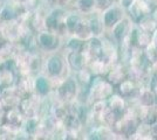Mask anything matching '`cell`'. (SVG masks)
Segmentation results:
<instances>
[{
	"mask_svg": "<svg viewBox=\"0 0 157 140\" xmlns=\"http://www.w3.org/2000/svg\"><path fill=\"white\" fill-rule=\"evenodd\" d=\"M114 88L103 76H94L88 89L86 104L89 106L98 100H107L114 93Z\"/></svg>",
	"mask_w": 157,
	"mask_h": 140,
	"instance_id": "2",
	"label": "cell"
},
{
	"mask_svg": "<svg viewBox=\"0 0 157 140\" xmlns=\"http://www.w3.org/2000/svg\"><path fill=\"white\" fill-rule=\"evenodd\" d=\"M40 126V117H33V118H26L22 130L28 138H35Z\"/></svg>",
	"mask_w": 157,
	"mask_h": 140,
	"instance_id": "23",
	"label": "cell"
},
{
	"mask_svg": "<svg viewBox=\"0 0 157 140\" xmlns=\"http://www.w3.org/2000/svg\"><path fill=\"white\" fill-rule=\"evenodd\" d=\"M107 104L118 116H123L129 109L127 99L124 97H122L121 95H118V93H113L110 97L107 99Z\"/></svg>",
	"mask_w": 157,
	"mask_h": 140,
	"instance_id": "15",
	"label": "cell"
},
{
	"mask_svg": "<svg viewBox=\"0 0 157 140\" xmlns=\"http://www.w3.org/2000/svg\"><path fill=\"white\" fill-rule=\"evenodd\" d=\"M71 70L68 68L67 61H66V56L62 54L58 53H49L48 56L44 60V69H42V74H45L48 76L52 83L56 81V85L59 84L61 81L65 77L68 76V74ZM54 87V85H53Z\"/></svg>",
	"mask_w": 157,
	"mask_h": 140,
	"instance_id": "1",
	"label": "cell"
},
{
	"mask_svg": "<svg viewBox=\"0 0 157 140\" xmlns=\"http://www.w3.org/2000/svg\"><path fill=\"white\" fill-rule=\"evenodd\" d=\"M74 2V0H56V4L59 7H67L68 5H72Z\"/></svg>",
	"mask_w": 157,
	"mask_h": 140,
	"instance_id": "29",
	"label": "cell"
},
{
	"mask_svg": "<svg viewBox=\"0 0 157 140\" xmlns=\"http://www.w3.org/2000/svg\"><path fill=\"white\" fill-rule=\"evenodd\" d=\"M75 11L82 15H90L96 12V0H74Z\"/></svg>",
	"mask_w": 157,
	"mask_h": 140,
	"instance_id": "19",
	"label": "cell"
},
{
	"mask_svg": "<svg viewBox=\"0 0 157 140\" xmlns=\"http://www.w3.org/2000/svg\"><path fill=\"white\" fill-rule=\"evenodd\" d=\"M75 78L78 81V85H87V87H89L93 78H94V75L88 69V67H86L83 69H81L80 71H78V73H75Z\"/></svg>",
	"mask_w": 157,
	"mask_h": 140,
	"instance_id": "25",
	"label": "cell"
},
{
	"mask_svg": "<svg viewBox=\"0 0 157 140\" xmlns=\"http://www.w3.org/2000/svg\"><path fill=\"white\" fill-rule=\"evenodd\" d=\"M33 90L34 93H36L41 98H47L54 90L52 80L46 76L45 74H38L34 77V84H33Z\"/></svg>",
	"mask_w": 157,
	"mask_h": 140,
	"instance_id": "11",
	"label": "cell"
},
{
	"mask_svg": "<svg viewBox=\"0 0 157 140\" xmlns=\"http://www.w3.org/2000/svg\"><path fill=\"white\" fill-rule=\"evenodd\" d=\"M150 15H151V18H152V19L155 20V22L157 23V8H156V9H154V11L151 12Z\"/></svg>",
	"mask_w": 157,
	"mask_h": 140,
	"instance_id": "33",
	"label": "cell"
},
{
	"mask_svg": "<svg viewBox=\"0 0 157 140\" xmlns=\"http://www.w3.org/2000/svg\"><path fill=\"white\" fill-rule=\"evenodd\" d=\"M152 9L145 0H132L131 5L125 9L127 16L135 25H137L140 21L143 20L145 16L150 15Z\"/></svg>",
	"mask_w": 157,
	"mask_h": 140,
	"instance_id": "9",
	"label": "cell"
},
{
	"mask_svg": "<svg viewBox=\"0 0 157 140\" xmlns=\"http://www.w3.org/2000/svg\"><path fill=\"white\" fill-rule=\"evenodd\" d=\"M136 26L142 29L144 32H148V33H152L155 29L157 28V23L155 22V20L151 18V15H148L145 16L143 20H141L138 22Z\"/></svg>",
	"mask_w": 157,
	"mask_h": 140,
	"instance_id": "26",
	"label": "cell"
},
{
	"mask_svg": "<svg viewBox=\"0 0 157 140\" xmlns=\"http://www.w3.org/2000/svg\"><path fill=\"white\" fill-rule=\"evenodd\" d=\"M86 41L78 39L74 35H69L68 39L65 43V48L67 52H76V50H81L83 52V48H85Z\"/></svg>",
	"mask_w": 157,
	"mask_h": 140,
	"instance_id": "24",
	"label": "cell"
},
{
	"mask_svg": "<svg viewBox=\"0 0 157 140\" xmlns=\"http://www.w3.org/2000/svg\"><path fill=\"white\" fill-rule=\"evenodd\" d=\"M100 15L105 25V31H110L118 21H121L124 16H127V13L123 7L120 6L117 2H114L110 7H108L103 12H101Z\"/></svg>",
	"mask_w": 157,
	"mask_h": 140,
	"instance_id": "8",
	"label": "cell"
},
{
	"mask_svg": "<svg viewBox=\"0 0 157 140\" xmlns=\"http://www.w3.org/2000/svg\"><path fill=\"white\" fill-rule=\"evenodd\" d=\"M136 102H137V104L144 105V106L155 105L157 102V96L148 85H142L140 88V91H138V95L136 97Z\"/></svg>",
	"mask_w": 157,
	"mask_h": 140,
	"instance_id": "16",
	"label": "cell"
},
{
	"mask_svg": "<svg viewBox=\"0 0 157 140\" xmlns=\"http://www.w3.org/2000/svg\"><path fill=\"white\" fill-rule=\"evenodd\" d=\"M115 1L114 0H96V12L101 13L108 7H110Z\"/></svg>",
	"mask_w": 157,
	"mask_h": 140,
	"instance_id": "27",
	"label": "cell"
},
{
	"mask_svg": "<svg viewBox=\"0 0 157 140\" xmlns=\"http://www.w3.org/2000/svg\"><path fill=\"white\" fill-rule=\"evenodd\" d=\"M66 61L69 70L73 73H78L81 69H83L88 66V57L85 52L76 50V52H67L66 54Z\"/></svg>",
	"mask_w": 157,
	"mask_h": 140,
	"instance_id": "13",
	"label": "cell"
},
{
	"mask_svg": "<svg viewBox=\"0 0 157 140\" xmlns=\"http://www.w3.org/2000/svg\"><path fill=\"white\" fill-rule=\"evenodd\" d=\"M55 93L56 99L62 103H72L78 99V92H80V85L78 81L74 77L67 76L56 85L53 90Z\"/></svg>",
	"mask_w": 157,
	"mask_h": 140,
	"instance_id": "4",
	"label": "cell"
},
{
	"mask_svg": "<svg viewBox=\"0 0 157 140\" xmlns=\"http://www.w3.org/2000/svg\"><path fill=\"white\" fill-rule=\"evenodd\" d=\"M134 25L135 23L128 16H124L122 20L118 21L117 23L109 31L111 34V39L114 40V42L121 46L125 41H128L129 34H130Z\"/></svg>",
	"mask_w": 157,
	"mask_h": 140,
	"instance_id": "10",
	"label": "cell"
},
{
	"mask_svg": "<svg viewBox=\"0 0 157 140\" xmlns=\"http://www.w3.org/2000/svg\"><path fill=\"white\" fill-rule=\"evenodd\" d=\"M127 77H128V68L121 62H116L113 66H110L105 75V80L111 83L114 87H117Z\"/></svg>",
	"mask_w": 157,
	"mask_h": 140,
	"instance_id": "12",
	"label": "cell"
},
{
	"mask_svg": "<svg viewBox=\"0 0 157 140\" xmlns=\"http://www.w3.org/2000/svg\"><path fill=\"white\" fill-rule=\"evenodd\" d=\"M131 2H132V0H118L117 4L120 5V6H122L124 9H127L128 7L131 5Z\"/></svg>",
	"mask_w": 157,
	"mask_h": 140,
	"instance_id": "30",
	"label": "cell"
},
{
	"mask_svg": "<svg viewBox=\"0 0 157 140\" xmlns=\"http://www.w3.org/2000/svg\"><path fill=\"white\" fill-rule=\"evenodd\" d=\"M82 14H80L78 12H71V13L66 14L65 18V25L66 28H67V32H68V35H73L75 29L78 28L80 21L82 19Z\"/></svg>",
	"mask_w": 157,
	"mask_h": 140,
	"instance_id": "22",
	"label": "cell"
},
{
	"mask_svg": "<svg viewBox=\"0 0 157 140\" xmlns=\"http://www.w3.org/2000/svg\"><path fill=\"white\" fill-rule=\"evenodd\" d=\"M1 125L6 128L11 130L15 134L19 133L20 130H22L24 123H25V117L20 112L18 107H12L8 110H4V116L1 118Z\"/></svg>",
	"mask_w": 157,
	"mask_h": 140,
	"instance_id": "7",
	"label": "cell"
},
{
	"mask_svg": "<svg viewBox=\"0 0 157 140\" xmlns=\"http://www.w3.org/2000/svg\"><path fill=\"white\" fill-rule=\"evenodd\" d=\"M17 74L8 68H0V88L1 89H8L14 87L17 81Z\"/></svg>",
	"mask_w": 157,
	"mask_h": 140,
	"instance_id": "20",
	"label": "cell"
},
{
	"mask_svg": "<svg viewBox=\"0 0 157 140\" xmlns=\"http://www.w3.org/2000/svg\"><path fill=\"white\" fill-rule=\"evenodd\" d=\"M12 1L19 6L26 8L27 11H32V5L35 4L36 0H12Z\"/></svg>",
	"mask_w": 157,
	"mask_h": 140,
	"instance_id": "28",
	"label": "cell"
},
{
	"mask_svg": "<svg viewBox=\"0 0 157 140\" xmlns=\"http://www.w3.org/2000/svg\"><path fill=\"white\" fill-rule=\"evenodd\" d=\"M2 42H4V39H2L1 35H0V47H1V45H2Z\"/></svg>",
	"mask_w": 157,
	"mask_h": 140,
	"instance_id": "34",
	"label": "cell"
},
{
	"mask_svg": "<svg viewBox=\"0 0 157 140\" xmlns=\"http://www.w3.org/2000/svg\"><path fill=\"white\" fill-rule=\"evenodd\" d=\"M151 45H154L157 48V28L151 34Z\"/></svg>",
	"mask_w": 157,
	"mask_h": 140,
	"instance_id": "31",
	"label": "cell"
},
{
	"mask_svg": "<svg viewBox=\"0 0 157 140\" xmlns=\"http://www.w3.org/2000/svg\"><path fill=\"white\" fill-rule=\"evenodd\" d=\"M73 35L83 41H87V40H89L90 38H93L92 28H90L89 20H88V18H87V15H83V16H82V19L80 21L78 28L75 29V32H74Z\"/></svg>",
	"mask_w": 157,
	"mask_h": 140,
	"instance_id": "17",
	"label": "cell"
},
{
	"mask_svg": "<svg viewBox=\"0 0 157 140\" xmlns=\"http://www.w3.org/2000/svg\"><path fill=\"white\" fill-rule=\"evenodd\" d=\"M61 124L65 130H69V131H75V132H80L83 127L82 121L80 120L78 116L72 112H68L66 114V117L61 120Z\"/></svg>",
	"mask_w": 157,
	"mask_h": 140,
	"instance_id": "18",
	"label": "cell"
},
{
	"mask_svg": "<svg viewBox=\"0 0 157 140\" xmlns=\"http://www.w3.org/2000/svg\"><path fill=\"white\" fill-rule=\"evenodd\" d=\"M145 1L149 4V6L151 7V9H152V11L157 8V0H145Z\"/></svg>",
	"mask_w": 157,
	"mask_h": 140,
	"instance_id": "32",
	"label": "cell"
},
{
	"mask_svg": "<svg viewBox=\"0 0 157 140\" xmlns=\"http://www.w3.org/2000/svg\"><path fill=\"white\" fill-rule=\"evenodd\" d=\"M142 87L140 83L135 82V81L130 80V78H125L123 80L117 87V93L121 95L122 97H124L125 99H134L136 100V97L140 91V88Z\"/></svg>",
	"mask_w": 157,
	"mask_h": 140,
	"instance_id": "14",
	"label": "cell"
},
{
	"mask_svg": "<svg viewBox=\"0 0 157 140\" xmlns=\"http://www.w3.org/2000/svg\"><path fill=\"white\" fill-rule=\"evenodd\" d=\"M36 40H38L39 50H42L47 54L58 52L63 43L62 42L63 38H61L60 35L52 33L47 29L36 34Z\"/></svg>",
	"mask_w": 157,
	"mask_h": 140,
	"instance_id": "6",
	"label": "cell"
},
{
	"mask_svg": "<svg viewBox=\"0 0 157 140\" xmlns=\"http://www.w3.org/2000/svg\"><path fill=\"white\" fill-rule=\"evenodd\" d=\"M42 102H44V98H41L36 93L33 92L31 96L20 99L18 109L25 117V119L33 118V117H41Z\"/></svg>",
	"mask_w": 157,
	"mask_h": 140,
	"instance_id": "5",
	"label": "cell"
},
{
	"mask_svg": "<svg viewBox=\"0 0 157 140\" xmlns=\"http://www.w3.org/2000/svg\"><path fill=\"white\" fill-rule=\"evenodd\" d=\"M66 14L67 12L63 7H53L48 13H46L45 16V25L47 31L58 34L63 39L66 36H69L65 25Z\"/></svg>",
	"mask_w": 157,
	"mask_h": 140,
	"instance_id": "3",
	"label": "cell"
},
{
	"mask_svg": "<svg viewBox=\"0 0 157 140\" xmlns=\"http://www.w3.org/2000/svg\"><path fill=\"white\" fill-rule=\"evenodd\" d=\"M89 20V25H90V28H92V33L93 36H103L105 32V25L102 22V19H101V15L100 14H94L92 13L90 16L88 18Z\"/></svg>",
	"mask_w": 157,
	"mask_h": 140,
	"instance_id": "21",
	"label": "cell"
}]
</instances>
